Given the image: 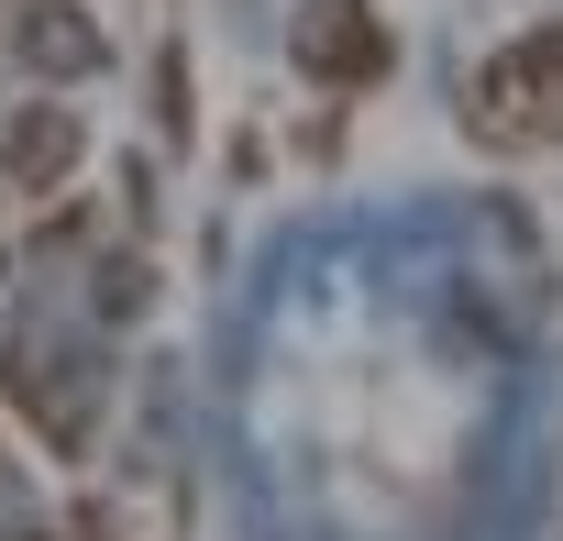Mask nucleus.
<instances>
[{
	"label": "nucleus",
	"instance_id": "nucleus-1",
	"mask_svg": "<svg viewBox=\"0 0 563 541\" xmlns=\"http://www.w3.org/2000/svg\"><path fill=\"white\" fill-rule=\"evenodd\" d=\"M0 398L23 409V431H34L45 453H89V442H100V365H78V343L23 332L12 354H0Z\"/></svg>",
	"mask_w": 563,
	"mask_h": 541
},
{
	"label": "nucleus",
	"instance_id": "nucleus-2",
	"mask_svg": "<svg viewBox=\"0 0 563 541\" xmlns=\"http://www.w3.org/2000/svg\"><path fill=\"white\" fill-rule=\"evenodd\" d=\"M464 122H475L486 144H552V133H563V34L497 45V56L475 67V89H464Z\"/></svg>",
	"mask_w": 563,
	"mask_h": 541
},
{
	"label": "nucleus",
	"instance_id": "nucleus-4",
	"mask_svg": "<svg viewBox=\"0 0 563 541\" xmlns=\"http://www.w3.org/2000/svg\"><path fill=\"white\" fill-rule=\"evenodd\" d=\"M78 155H89V133H78V111H67V100H23L12 122H0V188H23V199L67 188V177H78Z\"/></svg>",
	"mask_w": 563,
	"mask_h": 541
},
{
	"label": "nucleus",
	"instance_id": "nucleus-3",
	"mask_svg": "<svg viewBox=\"0 0 563 541\" xmlns=\"http://www.w3.org/2000/svg\"><path fill=\"white\" fill-rule=\"evenodd\" d=\"M299 78L321 89H376L387 78V23H376V0H299Z\"/></svg>",
	"mask_w": 563,
	"mask_h": 541
},
{
	"label": "nucleus",
	"instance_id": "nucleus-5",
	"mask_svg": "<svg viewBox=\"0 0 563 541\" xmlns=\"http://www.w3.org/2000/svg\"><path fill=\"white\" fill-rule=\"evenodd\" d=\"M12 56H23L34 78H100V23L78 12V0H34L23 34H12Z\"/></svg>",
	"mask_w": 563,
	"mask_h": 541
}]
</instances>
